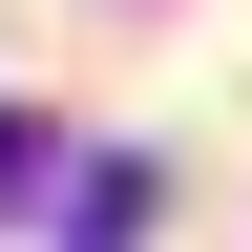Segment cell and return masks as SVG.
<instances>
[{
    "label": "cell",
    "mask_w": 252,
    "mask_h": 252,
    "mask_svg": "<svg viewBox=\"0 0 252 252\" xmlns=\"http://www.w3.org/2000/svg\"><path fill=\"white\" fill-rule=\"evenodd\" d=\"M21 168H42V126H21V105H0V189H21Z\"/></svg>",
    "instance_id": "obj_1"
}]
</instances>
